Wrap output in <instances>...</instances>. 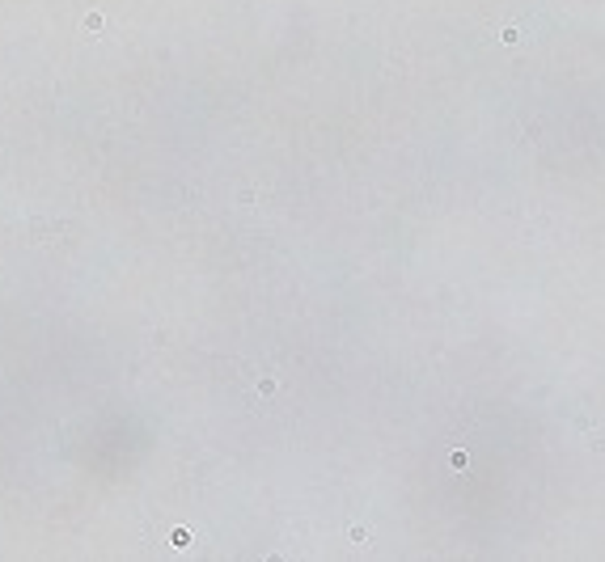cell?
Instances as JSON below:
<instances>
[{
	"label": "cell",
	"instance_id": "cell-1",
	"mask_svg": "<svg viewBox=\"0 0 605 562\" xmlns=\"http://www.w3.org/2000/svg\"><path fill=\"white\" fill-rule=\"evenodd\" d=\"M81 26H85V30H102V13H85Z\"/></svg>",
	"mask_w": 605,
	"mask_h": 562
}]
</instances>
